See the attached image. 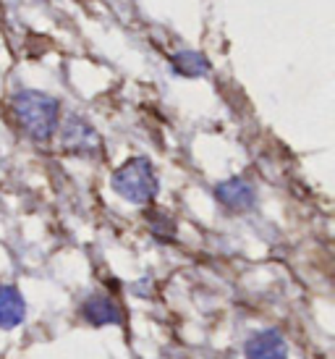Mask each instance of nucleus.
Returning a JSON list of instances; mask_svg holds the SVG:
<instances>
[{
	"label": "nucleus",
	"instance_id": "423d86ee",
	"mask_svg": "<svg viewBox=\"0 0 335 359\" xmlns=\"http://www.w3.org/2000/svg\"><path fill=\"white\" fill-rule=\"evenodd\" d=\"M173 63H176V69L184 76H202L210 69V63L199 53H178L176 58H173Z\"/></svg>",
	"mask_w": 335,
	"mask_h": 359
},
{
	"label": "nucleus",
	"instance_id": "7ed1b4c3",
	"mask_svg": "<svg viewBox=\"0 0 335 359\" xmlns=\"http://www.w3.org/2000/svg\"><path fill=\"white\" fill-rule=\"evenodd\" d=\"M249 359H286L288 346L278 330H259L247 344Z\"/></svg>",
	"mask_w": 335,
	"mask_h": 359
},
{
	"label": "nucleus",
	"instance_id": "f257e3e1",
	"mask_svg": "<svg viewBox=\"0 0 335 359\" xmlns=\"http://www.w3.org/2000/svg\"><path fill=\"white\" fill-rule=\"evenodd\" d=\"M16 118L24 126V131L37 142H45L58 129V102L45 92L24 90L13 97Z\"/></svg>",
	"mask_w": 335,
	"mask_h": 359
},
{
	"label": "nucleus",
	"instance_id": "39448f33",
	"mask_svg": "<svg viewBox=\"0 0 335 359\" xmlns=\"http://www.w3.org/2000/svg\"><path fill=\"white\" fill-rule=\"evenodd\" d=\"M215 194H217V200L231 210H247L254 205V191H252V187H249L247 181H241V179L223 181L215 189Z\"/></svg>",
	"mask_w": 335,
	"mask_h": 359
},
{
	"label": "nucleus",
	"instance_id": "20e7f679",
	"mask_svg": "<svg viewBox=\"0 0 335 359\" xmlns=\"http://www.w3.org/2000/svg\"><path fill=\"white\" fill-rule=\"evenodd\" d=\"M27 315L24 297L13 286H0V328H16Z\"/></svg>",
	"mask_w": 335,
	"mask_h": 359
},
{
	"label": "nucleus",
	"instance_id": "f03ea898",
	"mask_svg": "<svg viewBox=\"0 0 335 359\" xmlns=\"http://www.w3.org/2000/svg\"><path fill=\"white\" fill-rule=\"evenodd\" d=\"M113 189L118 191L123 200L134 202V205H144L158 194V176L152 163L144 158H134L123 163L116 173H113Z\"/></svg>",
	"mask_w": 335,
	"mask_h": 359
}]
</instances>
